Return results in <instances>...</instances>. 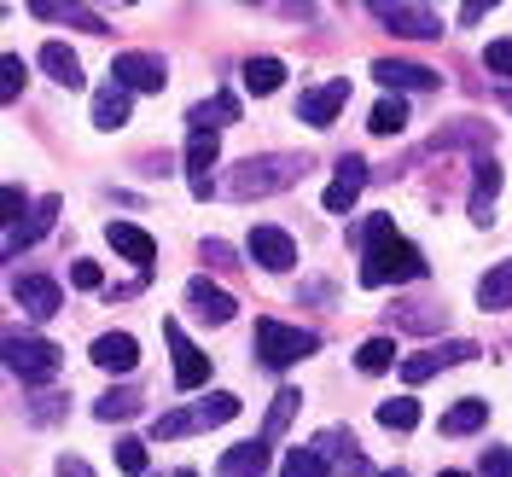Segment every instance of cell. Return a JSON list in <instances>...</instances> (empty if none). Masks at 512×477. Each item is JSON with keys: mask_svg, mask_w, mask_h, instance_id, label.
Segmentation results:
<instances>
[{"mask_svg": "<svg viewBox=\"0 0 512 477\" xmlns=\"http://www.w3.org/2000/svg\"><path fill=\"white\" fill-rule=\"evenodd\" d=\"M309 448H315L332 472H350V477H367V472H373V466H367V454L355 448V431H344V425H326V431H320Z\"/></svg>", "mask_w": 512, "mask_h": 477, "instance_id": "cell-9", "label": "cell"}, {"mask_svg": "<svg viewBox=\"0 0 512 477\" xmlns=\"http://www.w3.org/2000/svg\"><path fill=\"white\" fill-rule=\"evenodd\" d=\"M18 94H24V59H18V53H6V59H0V99L12 105Z\"/></svg>", "mask_w": 512, "mask_h": 477, "instance_id": "cell-38", "label": "cell"}, {"mask_svg": "<svg viewBox=\"0 0 512 477\" xmlns=\"http://www.w3.org/2000/svg\"><path fill=\"white\" fill-rule=\"evenodd\" d=\"M478 18H489V6H483V0H466V6H460V24H478Z\"/></svg>", "mask_w": 512, "mask_h": 477, "instance_id": "cell-46", "label": "cell"}, {"mask_svg": "<svg viewBox=\"0 0 512 477\" xmlns=\"http://www.w3.org/2000/svg\"><path fill=\"white\" fill-rule=\"evenodd\" d=\"M251 262L256 268H268V274H286V268H297V245H291L286 227H251Z\"/></svg>", "mask_w": 512, "mask_h": 477, "instance_id": "cell-11", "label": "cell"}, {"mask_svg": "<svg viewBox=\"0 0 512 477\" xmlns=\"http://www.w3.org/2000/svg\"><path fill=\"white\" fill-rule=\"evenodd\" d=\"M373 134H402V128H408V105H402V94L396 99H379V105H373Z\"/></svg>", "mask_w": 512, "mask_h": 477, "instance_id": "cell-33", "label": "cell"}, {"mask_svg": "<svg viewBox=\"0 0 512 477\" xmlns=\"http://www.w3.org/2000/svg\"><path fill=\"white\" fill-rule=\"evenodd\" d=\"M303 158H286V152H274V158H245L233 175H227V192L233 198H268V192H286L303 181Z\"/></svg>", "mask_w": 512, "mask_h": 477, "instance_id": "cell-2", "label": "cell"}, {"mask_svg": "<svg viewBox=\"0 0 512 477\" xmlns=\"http://www.w3.org/2000/svg\"><path fill=\"white\" fill-rule=\"evenodd\" d=\"M443 477H466V472H443Z\"/></svg>", "mask_w": 512, "mask_h": 477, "instance_id": "cell-50", "label": "cell"}, {"mask_svg": "<svg viewBox=\"0 0 512 477\" xmlns=\"http://www.w3.org/2000/svg\"><path fill=\"white\" fill-rule=\"evenodd\" d=\"M53 216H59V198H53V192H47V198H35V210H30V216H24V222H12V227H6V239H0L6 262H12L18 251H30L35 239H41V233L53 227Z\"/></svg>", "mask_w": 512, "mask_h": 477, "instance_id": "cell-13", "label": "cell"}, {"mask_svg": "<svg viewBox=\"0 0 512 477\" xmlns=\"http://www.w3.org/2000/svg\"><path fill=\"white\" fill-rule=\"evenodd\" d=\"M222 163V146H216V134H192V146H187V187L192 198H210V169Z\"/></svg>", "mask_w": 512, "mask_h": 477, "instance_id": "cell-17", "label": "cell"}, {"mask_svg": "<svg viewBox=\"0 0 512 477\" xmlns=\"http://www.w3.org/2000/svg\"><path fill=\"white\" fill-rule=\"evenodd\" d=\"M227 123H239V99L233 94H216V99H204V105H192L187 111L192 134H216V128H227Z\"/></svg>", "mask_w": 512, "mask_h": 477, "instance_id": "cell-22", "label": "cell"}, {"mask_svg": "<svg viewBox=\"0 0 512 477\" xmlns=\"http://www.w3.org/2000/svg\"><path fill=\"white\" fill-rule=\"evenodd\" d=\"M59 477H94V472H88V460H76V454H64V460H59Z\"/></svg>", "mask_w": 512, "mask_h": 477, "instance_id": "cell-45", "label": "cell"}, {"mask_svg": "<svg viewBox=\"0 0 512 477\" xmlns=\"http://www.w3.org/2000/svg\"><path fill=\"white\" fill-rule=\"evenodd\" d=\"M30 12L35 18H47V24H76V30H88V35H111L105 30V18L88 12V6H53V0H35Z\"/></svg>", "mask_w": 512, "mask_h": 477, "instance_id": "cell-24", "label": "cell"}, {"mask_svg": "<svg viewBox=\"0 0 512 477\" xmlns=\"http://www.w3.org/2000/svg\"><path fill=\"white\" fill-rule=\"evenodd\" d=\"M361 187H367V163H361V158H338V175H332V187H326L320 204H326L332 216H344L355 198H361Z\"/></svg>", "mask_w": 512, "mask_h": 477, "instance_id": "cell-18", "label": "cell"}, {"mask_svg": "<svg viewBox=\"0 0 512 477\" xmlns=\"http://www.w3.org/2000/svg\"><path fill=\"white\" fill-rule=\"evenodd\" d=\"M64 367V350L53 338H18V332H6V373L18 384H47L59 379Z\"/></svg>", "mask_w": 512, "mask_h": 477, "instance_id": "cell-4", "label": "cell"}, {"mask_svg": "<svg viewBox=\"0 0 512 477\" xmlns=\"http://www.w3.org/2000/svg\"><path fill=\"white\" fill-rule=\"evenodd\" d=\"M70 286H76V291H99V262L76 256V262H70Z\"/></svg>", "mask_w": 512, "mask_h": 477, "instance_id": "cell-41", "label": "cell"}, {"mask_svg": "<svg viewBox=\"0 0 512 477\" xmlns=\"http://www.w3.org/2000/svg\"><path fill=\"white\" fill-rule=\"evenodd\" d=\"M478 303H483V315L489 309H512V262H495L478 280Z\"/></svg>", "mask_w": 512, "mask_h": 477, "instance_id": "cell-27", "label": "cell"}, {"mask_svg": "<svg viewBox=\"0 0 512 477\" xmlns=\"http://www.w3.org/2000/svg\"><path fill=\"white\" fill-rule=\"evenodd\" d=\"M187 297H192V309L210 320V326H227V320H233V309H239V303H233V291L210 286L204 274H198V280H187Z\"/></svg>", "mask_w": 512, "mask_h": 477, "instance_id": "cell-20", "label": "cell"}, {"mask_svg": "<svg viewBox=\"0 0 512 477\" xmlns=\"http://www.w3.org/2000/svg\"><path fill=\"white\" fill-rule=\"evenodd\" d=\"M425 274V256L419 245H408L390 216H367L361 227V286L379 291V286H402V280H419Z\"/></svg>", "mask_w": 512, "mask_h": 477, "instance_id": "cell-1", "label": "cell"}, {"mask_svg": "<svg viewBox=\"0 0 512 477\" xmlns=\"http://www.w3.org/2000/svg\"><path fill=\"white\" fill-rule=\"evenodd\" d=\"M297 408H303V390H291V384H286V390L274 396V408H268V431H262V443L274 448V437L291 425V414H297Z\"/></svg>", "mask_w": 512, "mask_h": 477, "instance_id": "cell-29", "label": "cell"}, {"mask_svg": "<svg viewBox=\"0 0 512 477\" xmlns=\"http://www.w3.org/2000/svg\"><path fill=\"white\" fill-rule=\"evenodd\" d=\"M111 82L128 88V94H163L169 64H163L158 53H117V59H111Z\"/></svg>", "mask_w": 512, "mask_h": 477, "instance_id": "cell-7", "label": "cell"}, {"mask_svg": "<svg viewBox=\"0 0 512 477\" xmlns=\"http://www.w3.org/2000/svg\"><path fill=\"white\" fill-rule=\"evenodd\" d=\"M128 111H134V99H128V88H117V82H105L94 94V128H105V134H117V128L128 123Z\"/></svg>", "mask_w": 512, "mask_h": 477, "instance_id": "cell-23", "label": "cell"}, {"mask_svg": "<svg viewBox=\"0 0 512 477\" xmlns=\"http://www.w3.org/2000/svg\"><path fill=\"white\" fill-rule=\"evenodd\" d=\"M187 431H198V408H175V414H158V425H152V437H158V443H169V437H187Z\"/></svg>", "mask_w": 512, "mask_h": 477, "instance_id": "cell-35", "label": "cell"}, {"mask_svg": "<svg viewBox=\"0 0 512 477\" xmlns=\"http://www.w3.org/2000/svg\"><path fill=\"white\" fill-rule=\"evenodd\" d=\"M501 105H507V111H512V88H507V94H501Z\"/></svg>", "mask_w": 512, "mask_h": 477, "instance_id": "cell-48", "label": "cell"}, {"mask_svg": "<svg viewBox=\"0 0 512 477\" xmlns=\"http://www.w3.org/2000/svg\"><path fill=\"white\" fill-rule=\"evenodd\" d=\"M239 76H245V88H251V94L268 99L280 82H286V64H280V59H245V70H239Z\"/></svg>", "mask_w": 512, "mask_h": 477, "instance_id": "cell-28", "label": "cell"}, {"mask_svg": "<svg viewBox=\"0 0 512 477\" xmlns=\"http://www.w3.org/2000/svg\"><path fill=\"white\" fill-rule=\"evenodd\" d=\"M12 303L30 309L35 320H47V315H59L64 309V291L53 286V280H41V274H18V280H12Z\"/></svg>", "mask_w": 512, "mask_h": 477, "instance_id": "cell-14", "label": "cell"}, {"mask_svg": "<svg viewBox=\"0 0 512 477\" xmlns=\"http://www.w3.org/2000/svg\"><path fill=\"white\" fill-rule=\"evenodd\" d=\"M326 472H332V466L320 460L315 448H291L286 460H280V477H326Z\"/></svg>", "mask_w": 512, "mask_h": 477, "instance_id": "cell-34", "label": "cell"}, {"mask_svg": "<svg viewBox=\"0 0 512 477\" xmlns=\"http://www.w3.org/2000/svg\"><path fill=\"white\" fill-rule=\"evenodd\" d=\"M175 477H198V472H175Z\"/></svg>", "mask_w": 512, "mask_h": 477, "instance_id": "cell-49", "label": "cell"}, {"mask_svg": "<svg viewBox=\"0 0 512 477\" xmlns=\"http://www.w3.org/2000/svg\"><path fill=\"white\" fill-rule=\"evenodd\" d=\"M355 367H361V373H390V367H396V344H390V338H367V344L355 350Z\"/></svg>", "mask_w": 512, "mask_h": 477, "instance_id": "cell-32", "label": "cell"}, {"mask_svg": "<svg viewBox=\"0 0 512 477\" xmlns=\"http://www.w3.org/2000/svg\"><path fill=\"white\" fill-rule=\"evenodd\" d=\"M41 70H47L53 82H64V88H82V59H76L64 41H47V47H41Z\"/></svg>", "mask_w": 512, "mask_h": 477, "instance_id": "cell-25", "label": "cell"}, {"mask_svg": "<svg viewBox=\"0 0 512 477\" xmlns=\"http://www.w3.org/2000/svg\"><path fill=\"white\" fill-rule=\"evenodd\" d=\"M105 239H111V251L128 256L140 274H152V256H158V239L146 233V227H134V222H111L105 227Z\"/></svg>", "mask_w": 512, "mask_h": 477, "instance_id": "cell-15", "label": "cell"}, {"mask_svg": "<svg viewBox=\"0 0 512 477\" xmlns=\"http://www.w3.org/2000/svg\"><path fill=\"white\" fill-rule=\"evenodd\" d=\"M134 408H140V396H134V390H105V396L94 402L99 419H128Z\"/></svg>", "mask_w": 512, "mask_h": 477, "instance_id": "cell-36", "label": "cell"}, {"mask_svg": "<svg viewBox=\"0 0 512 477\" xmlns=\"http://www.w3.org/2000/svg\"><path fill=\"white\" fill-rule=\"evenodd\" d=\"M0 204H6V227H12V222H24V192H18V187H6V192H0Z\"/></svg>", "mask_w": 512, "mask_h": 477, "instance_id": "cell-43", "label": "cell"}, {"mask_svg": "<svg viewBox=\"0 0 512 477\" xmlns=\"http://www.w3.org/2000/svg\"><path fill=\"white\" fill-rule=\"evenodd\" d=\"M379 477H408V472H402V466H390V472H379Z\"/></svg>", "mask_w": 512, "mask_h": 477, "instance_id": "cell-47", "label": "cell"}, {"mask_svg": "<svg viewBox=\"0 0 512 477\" xmlns=\"http://www.w3.org/2000/svg\"><path fill=\"white\" fill-rule=\"evenodd\" d=\"M379 425L384 431H414L419 425V402L414 396H390V402H379Z\"/></svg>", "mask_w": 512, "mask_h": 477, "instance_id": "cell-31", "label": "cell"}, {"mask_svg": "<svg viewBox=\"0 0 512 477\" xmlns=\"http://www.w3.org/2000/svg\"><path fill=\"white\" fill-rule=\"evenodd\" d=\"M367 12H373L390 35H408V41H437V35H443V18H437L431 6H408V0L390 6V0H373Z\"/></svg>", "mask_w": 512, "mask_h": 477, "instance_id": "cell-5", "label": "cell"}, {"mask_svg": "<svg viewBox=\"0 0 512 477\" xmlns=\"http://www.w3.org/2000/svg\"><path fill=\"white\" fill-rule=\"evenodd\" d=\"M268 466H274V448L256 437V443H233L227 448L222 460H216V477H268Z\"/></svg>", "mask_w": 512, "mask_h": 477, "instance_id": "cell-16", "label": "cell"}, {"mask_svg": "<svg viewBox=\"0 0 512 477\" xmlns=\"http://www.w3.org/2000/svg\"><path fill=\"white\" fill-rule=\"evenodd\" d=\"M478 472L483 477H512V448H483Z\"/></svg>", "mask_w": 512, "mask_h": 477, "instance_id": "cell-40", "label": "cell"}, {"mask_svg": "<svg viewBox=\"0 0 512 477\" xmlns=\"http://www.w3.org/2000/svg\"><path fill=\"white\" fill-rule=\"evenodd\" d=\"M483 419H489V402H483V396H460L443 414V437H466V431H478Z\"/></svg>", "mask_w": 512, "mask_h": 477, "instance_id": "cell-26", "label": "cell"}, {"mask_svg": "<svg viewBox=\"0 0 512 477\" xmlns=\"http://www.w3.org/2000/svg\"><path fill=\"white\" fill-rule=\"evenodd\" d=\"M483 70L512 82V35H501V41H489V47H483Z\"/></svg>", "mask_w": 512, "mask_h": 477, "instance_id": "cell-37", "label": "cell"}, {"mask_svg": "<svg viewBox=\"0 0 512 477\" xmlns=\"http://www.w3.org/2000/svg\"><path fill=\"white\" fill-rule=\"evenodd\" d=\"M134 361H140V344H134L128 332H105V338H94V367L99 373H134Z\"/></svg>", "mask_w": 512, "mask_h": 477, "instance_id": "cell-21", "label": "cell"}, {"mask_svg": "<svg viewBox=\"0 0 512 477\" xmlns=\"http://www.w3.org/2000/svg\"><path fill=\"white\" fill-rule=\"evenodd\" d=\"M373 76H379L384 88H396V94H431L443 82L431 64H408V59H373Z\"/></svg>", "mask_w": 512, "mask_h": 477, "instance_id": "cell-12", "label": "cell"}, {"mask_svg": "<svg viewBox=\"0 0 512 477\" xmlns=\"http://www.w3.org/2000/svg\"><path fill=\"white\" fill-rule=\"evenodd\" d=\"M344 105H350V76H338V82H326V88H315V94L297 99V123H309V128H332Z\"/></svg>", "mask_w": 512, "mask_h": 477, "instance_id": "cell-10", "label": "cell"}, {"mask_svg": "<svg viewBox=\"0 0 512 477\" xmlns=\"http://www.w3.org/2000/svg\"><path fill=\"white\" fill-rule=\"evenodd\" d=\"M163 344L175 350V384H181V390H198V384L210 379V355L181 332V320H163Z\"/></svg>", "mask_w": 512, "mask_h": 477, "instance_id": "cell-8", "label": "cell"}, {"mask_svg": "<svg viewBox=\"0 0 512 477\" xmlns=\"http://www.w3.org/2000/svg\"><path fill=\"white\" fill-rule=\"evenodd\" d=\"M204 262H210V268H239V262H233V245H222V239H204Z\"/></svg>", "mask_w": 512, "mask_h": 477, "instance_id": "cell-42", "label": "cell"}, {"mask_svg": "<svg viewBox=\"0 0 512 477\" xmlns=\"http://www.w3.org/2000/svg\"><path fill=\"white\" fill-rule=\"evenodd\" d=\"M117 466L128 477H146V443L140 437H117Z\"/></svg>", "mask_w": 512, "mask_h": 477, "instance_id": "cell-39", "label": "cell"}, {"mask_svg": "<svg viewBox=\"0 0 512 477\" xmlns=\"http://www.w3.org/2000/svg\"><path fill=\"white\" fill-rule=\"evenodd\" d=\"M478 344L472 338H448V344H431V350H419V355H408L402 361V379L408 384H425V379H437L443 367H460V361H478Z\"/></svg>", "mask_w": 512, "mask_h": 477, "instance_id": "cell-6", "label": "cell"}, {"mask_svg": "<svg viewBox=\"0 0 512 477\" xmlns=\"http://www.w3.org/2000/svg\"><path fill=\"white\" fill-rule=\"evenodd\" d=\"M239 408H245V402H239L233 390H210V396L198 402V425H227V419H239Z\"/></svg>", "mask_w": 512, "mask_h": 477, "instance_id": "cell-30", "label": "cell"}, {"mask_svg": "<svg viewBox=\"0 0 512 477\" xmlns=\"http://www.w3.org/2000/svg\"><path fill=\"white\" fill-rule=\"evenodd\" d=\"M59 402H64V396H41V402L30 408V419H35V425H47V419L59 414Z\"/></svg>", "mask_w": 512, "mask_h": 477, "instance_id": "cell-44", "label": "cell"}, {"mask_svg": "<svg viewBox=\"0 0 512 477\" xmlns=\"http://www.w3.org/2000/svg\"><path fill=\"white\" fill-rule=\"evenodd\" d=\"M495 192H501V163L483 152L478 163H472V222L489 227L495 216H489V204H495Z\"/></svg>", "mask_w": 512, "mask_h": 477, "instance_id": "cell-19", "label": "cell"}, {"mask_svg": "<svg viewBox=\"0 0 512 477\" xmlns=\"http://www.w3.org/2000/svg\"><path fill=\"white\" fill-rule=\"evenodd\" d=\"M320 338L309 326H286V320H256V355H262V367H274V373H286L291 361H303V355H315Z\"/></svg>", "mask_w": 512, "mask_h": 477, "instance_id": "cell-3", "label": "cell"}]
</instances>
